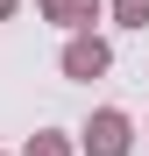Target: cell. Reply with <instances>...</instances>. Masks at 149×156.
<instances>
[{"instance_id":"5","label":"cell","mask_w":149,"mask_h":156,"mask_svg":"<svg viewBox=\"0 0 149 156\" xmlns=\"http://www.w3.org/2000/svg\"><path fill=\"white\" fill-rule=\"evenodd\" d=\"M21 156H71V142L57 135V128H43V135H29V149Z\"/></svg>"},{"instance_id":"4","label":"cell","mask_w":149,"mask_h":156,"mask_svg":"<svg viewBox=\"0 0 149 156\" xmlns=\"http://www.w3.org/2000/svg\"><path fill=\"white\" fill-rule=\"evenodd\" d=\"M121 29H149V0H107Z\"/></svg>"},{"instance_id":"6","label":"cell","mask_w":149,"mask_h":156,"mask_svg":"<svg viewBox=\"0 0 149 156\" xmlns=\"http://www.w3.org/2000/svg\"><path fill=\"white\" fill-rule=\"evenodd\" d=\"M14 7H21V0H0V21H14Z\"/></svg>"},{"instance_id":"3","label":"cell","mask_w":149,"mask_h":156,"mask_svg":"<svg viewBox=\"0 0 149 156\" xmlns=\"http://www.w3.org/2000/svg\"><path fill=\"white\" fill-rule=\"evenodd\" d=\"M36 7H43V21H57V29H92L107 0H36Z\"/></svg>"},{"instance_id":"1","label":"cell","mask_w":149,"mask_h":156,"mask_svg":"<svg viewBox=\"0 0 149 156\" xmlns=\"http://www.w3.org/2000/svg\"><path fill=\"white\" fill-rule=\"evenodd\" d=\"M128 149H135V121L121 107H99L85 121V156H128Z\"/></svg>"},{"instance_id":"2","label":"cell","mask_w":149,"mask_h":156,"mask_svg":"<svg viewBox=\"0 0 149 156\" xmlns=\"http://www.w3.org/2000/svg\"><path fill=\"white\" fill-rule=\"evenodd\" d=\"M114 71V50H107V36H92V29H71V43H64V78H107Z\"/></svg>"},{"instance_id":"7","label":"cell","mask_w":149,"mask_h":156,"mask_svg":"<svg viewBox=\"0 0 149 156\" xmlns=\"http://www.w3.org/2000/svg\"><path fill=\"white\" fill-rule=\"evenodd\" d=\"M0 156H7V149H0Z\"/></svg>"}]
</instances>
